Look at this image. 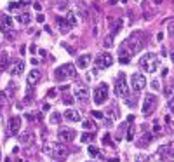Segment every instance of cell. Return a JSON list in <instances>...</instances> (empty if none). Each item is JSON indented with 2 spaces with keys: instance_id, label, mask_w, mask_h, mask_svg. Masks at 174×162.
<instances>
[{
  "instance_id": "6da1fadb",
  "label": "cell",
  "mask_w": 174,
  "mask_h": 162,
  "mask_svg": "<svg viewBox=\"0 0 174 162\" xmlns=\"http://www.w3.org/2000/svg\"><path fill=\"white\" fill-rule=\"evenodd\" d=\"M144 45V33L143 31H134L129 39L122 44V47H126L130 54H136L138 51H141Z\"/></svg>"
},
{
  "instance_id": "7a4b0ae2",
  "label": "cell",
  "mask_w": 174,
  "mask_h": 162,
  "mask_svg": "<svg viewBox=\"0 0 174 162\" xmlns=\"http://www.w3.org/2000/svg\"><path fill=\"white\" fill-rule=\"evenodd\" d=\"M139 66H141L146 73H155V72L158 70V66H160V59H158L157 54L148 53L139 59Z\"/></svg>"
},
{
  "instance_id": "3957f363",
  "label": "cell",
  "mask_w": 174,
  "mask_h": 162,
  "mask_svg": "<svg viewBox=\"0 0 174 162\" xmlns=\"http://www.w3.org/2000/svg\"><path fill=\"white\" fill-rule=\"evenodd\" d=\"M75 75H77L75 65H71V63H66V65L56 68V72H54V80H56V82H63V80L73 79Z\"/></svg>"
},
{
  "instance_id": "277c9868",
  "label": "cell",
  "mask_w": 174,
  "mask_h": 162,
  "mask_svg": "<svg viewBox=\"0 0 174 162\" xmlns=\"http://www.w3.org/2000/svg\"><path fill=\"white\" fill-rule=\"evenodd\" d=\"M115 94L118 98H127L129 96V86H127V80H126V75L120 73L117 77V82H115Z\"/></svg>"
},
{
  "instance_id": "5b68a950",
  "label": "cell",
  "mask_w": 174,
  "mask_h": 162,
  "mask_svg": "<svg viewBox=\"0 0 174 162\" xmlns=\"http://www.w3.org/2000/svg\"><path fill=\"white\" fill-rule=\"evenodd\" d=\"M108 92H110L108 84L101 82L99 86L94 89V103H96V105H103L104 101L108 100Z\"/></svg>"
},
{
  "instance_id": "8992f818",
  "label": "cell",
  "mask_w": 174,
  "mask_h": 162,
  "mask_svg": "<svg viewBox=\"0 0 174 162\" xmlns=\"http://www.w3.org/2000/svg\"><path fill=\"white\" fill-rule=\"evenodd\" d=\"M155 108H157V96L155 94H146L143 101V113L150 115V113H153Z\"/></svg>"
},
{
  "instance_id": "52a82bcc",
  "label": "cell",
  "mask_w": 174,
  "mask_h": 162,
  "mask_svg": "<svg viewBox=\"0 0 174 162\" xmlns=\"http://www.w3.org/2000/svg\"><path fill=\"white\" fill-rule=\"evenodd\" d=\"M94 63H96V68H99V70H103V68H110V66L113 65V58H112V54L103 53V54H99V56L96 58Z\"/></svg>"
},
{
  "instance_id": "ba28073f",
  "label": "cell",
  "mask_w": 174,
  "mask_h": 162,
  "mask_svg": "<svg viewBox=\"0 0 174 162\" xmlns=\"http://www.w3.org/2000/svg\"><path fill=\"white\" fill-rule=\"evenodd\" d=\"M130 86H132V89H134L136 92L143 91V89L146 87V79H144V75L143 73H134L130 77Z\"/></svg>"
},
{
  "instance_id": "9c48e42d",
  "label": "cell",
  "mask_w": 174,
  "mask_h": 162,
  "mask_svg": "<svg viewBox=\"0 0 174 162\" xmlns=\"http://www.w3.org/2000/svg\"><path fill=\"white\" fill-rule=\"evenodd\" d=\"M52 157L59 159V160H65L66 157H68V148H66L63 143H56L54 146H52Z\"/></svg>"
},
{
  "instance_id": "30bf717a",
  "label": "cell",
  "mask_w": 174,
  "mask_h": 162,
  "mask_svg": "<svg viewBox=\"0 0 174 162\" xmlns=\"http://www.w3.org/2000/svg\"><path fill=\"white\" fill-rule=\"evenodd\" d=\"M75 136H77V132H75L73 129H68V127H63V129H59V132H57V138H59V141H63V143L73 141Z\"/></svg>"
},
{
  "instance_id": "8fae6325",
  "label": "cell",
  "mask_w": 174,
  "mask_h": 162,
  "mask_svg": "<svg viewBox=\"0 0 174 162\" xmlns=\"http://www.w3.org/2000/svg\"><path fill=\"white\" fill-rule=\"evenodd\" d=\"M73 92H75V98H77L78 101H84V103H85V101L89 100V96H91L89 87H85V86H77V87L73 89Z\"/></svg>"
},
{
  "instance_id": "7c38bea8",
  "label": "cell",
  "mask_w": 174,
  "mask_h": 162,
  "mask_svg": "<svg viewBox=\"0 0 174 162\" xmlns=\"http://www.w3.org/2000/svg\"><path fill=\"white\" fill-rule=\"evenodd\" d=\"M108 25H110V31H112V35H117L118 31L122 30V26H124V19H122V18H110L108 19Z\"/></svg>"
},
{
  "instance_id": "4fadbf2b",
  "label": "cell",
  "mask_w": 174,
  "mask_h": 162,
  "mask_svg": "<svg viewBox=\"0 0 174 162\" xmlns=\"http://www.w3.org/2000/svg\"><path fill=\"white\" fill-rule=\"evenodd\" d=\"M19 129H21V117H12L9 118V134L14 136L19 132Z\"/></svg>"
},
{
  "instance_id": "5bb4252c",
  "label": "cell",
  "mask_w": 174,
  "mask_h": 162,
  "mask_svg": "<svg viewBox=\"0 0 174 162\" xmlns=\"http://www.w3.org/2000/svg\"><path fill=\"white\" fill-rule=\"evenodd\" d=\"M63 115H65V118H66V120H70V122H80V120H82L80 112H78V110H73V108H68Z\"/></svg>"
},
{
  "instance_id": "9a60e30c",
  "label": "cell",
  "mask_w": 174,
  "mask_h": 162,
  "mask_svg": "<svg viewBox=\"0 0 174 162\" xmlns=\"http://www.w3.org/2000/svg\"><path fill=\"white\" fill-rule=\"evenodd\" d=\"M39 80H40V72L37 70V68H33L31 72H28V75H26V82H28L30 87H33L35 84H39Z\"/></svg>"
},
{
  "instance_id": "2e32d148",
  "label": "cell",
  "mask_w": 174,
  "mask_h": 162,
  "mask_svg": "<svg viewBox=\"0 0 174 162\" xmlns=\"http://www.w3.org/2000/svg\"><path fill=\"white\" fill-rule=\"evenodd\" d=\"M7 30L9 31L12 30V18H9L7 14H5V16L0 18V31H5V33H7Z\"/></svg>"
},
{
  "instance_id": "e0dca14e",
  "label": "cell",
  "mask_w": 174,
  "mask_h": 162,
  "mask_svg": "<svg viewBox=\"0 0 174 162\" xmlns=\"http://www.w3.org/2000/svg\"><path fill=\"white\" fill-rule=\"evenodd\" d=\"M19 143H23V145H33L35 143V134L31 131L21 132V134H19Z\"/></svg>"
},
{
  "instance_id": "ac0fdd59",
  "label": "cell",
  "mask_w": 174,
  "mask_h": 162,
  "mask_svg": "<svg viewBox=\"0 0 174 162\" xmlns=\"http://www.w3.org/2000/svg\"><path fill=\"white\" fill-rule=\"evenodd\" d=\"M56 21H57V26H59L61 33H68V31L71 30V28H73L71 25H70V21H68L66 18H57Z\"/></svg>"
},
{
  "instance_id": "d6986e66",
  "label": "cell",
  "mask_w": 174,
  "mask_h": 162,
  "mask_svg": "<svg viewBox=\"0 0 174 162\" xmlns=\"http://www.w3.org/2000/svg\"><path fill=\"white\" fill-rule=\"evenodd\" d=\"M23 70H25V61H23V59L14 61V65L11 66V73H12V75H21Z\"/></svg>"
},
{
  "instance_id": "ffe728a7",
  "label": "cell",
  "mask_w": 174,
  "mask_h": 162,
  "mask_svg": "<svg viewBox=\"0 0 174 162\" xmlns=\"http://www.w3.org/2000/svg\"><path fill=\"white\" fill-rule=\"evenodd\" d=\"M89 63H91V56H89V54H82V56L77 59V68L85 70L87 66H89Z\"/></svg>"
},
{
  "instance_id": "44dd1931",
  "label": "cell",
  "mask_w": 174,
  "mask_h": 162,
  "mask_svg": "<svg viewBox=\"0 0 174 162\" xmlns=\"http://www.w3.org/2000/svg\"><path fill=\"white\" fill-rule=\"evenodd\" d=\"M17 23H19V25H30V21H31V16L28 12H19L17 14Z\"/></svg>"
},
{
  "instance_id": "7402d4cb",
  "label": "cell",
  "mask_w": 174,
  "mask_h": 162,
  "mask_svg": "<svg viewBox=\"0 0 174 162\" xmlns=\"http://www.w3.org/2000/svg\"><path fill=\"white\" fill-rule=\"evenodd\" d=\"M172 152V143H169V145H164V146H160V148H158V157H167V155H169V153Z\"/></svg>"
},
{
  "instance_id": "603a6c76",
  "label": "cell",
  "mask_w": 174,
  "mask_h": 162,
  "mask_svg": "<svg viewBox=\"0 0 174 162\" xmlns=\"http://www.w3.org/2000/svg\"><path fill=\"white\" fill-rule=\"evenodd\" d=\"M152 138H153L152 134H144L143 138H141V140L138 141V146H141V148H144V146H148V143L152 141Z\"/></svg>"
},
{
  "instance_id": "cb8c5ba5",
  "label": "cell",
  "mask_w": 174,
  "mask_h": 162,
  "mask_svg": "<svg viewBox=\"0 0 174 162\" xmlns=\"http://www.w3.org/2000/svg\"><path fill=\"white\" fill-rule=\"evenodd\" d=\"M113 37H115V35H112V33L104 37V40H103V47H106V49L113 47Z\"/></svg>"
},
{
  "instance_id": "d4e9b609",
  "label": "cell",
  "mask_w": 174,
  "mask_h": 162,
  "mask_svg": "<svg viewBox=\"0 0 174 162\" xmlns=\"http://www.w3.org/2000/svg\"><path fill=\"white\" fill-rule=\"evenodd\" d=\"M9 66V58H7V54H2L0 56V70H5Z\"/></svg>"
},
{
  "instance_id": "484cf974",
  "label": "cell",
  "mask_w": 174,
  "mask_h": 162,
  "mask_svg": "<svg viewBox=\"0 0 174 162\" xmlns=\"http://www.w3.org/2000/svg\"><path fill=\"white\" fill-rule=\"evenodd\" d=\"M108 115L112 117V120H115V118H118V110L115 105H112V108H108Z\"/></svg>"
},
{
  "instance_id": "4316f807",
  "label": "cell",
  "mask_w": 174,
  "mask_h": 162,
  "mask_svg": "<svg viewBox=\"0 0 174 162\" xmlns=\"http://www.w3.org/2000/svg\"><path fill=\"white\" fill-rule=\"evenodd\" d=\"M66 19L70 21V25H71V26H75V25H77V18H75V12H71V11H68V14H66Z\"/></svg>"
},
{
  "instance_id": "83f0119b",
  "label": "cell",
  "mask_w": 174,
  "mask_h": 162,
  "mask_svg": "<svg viewBox=\"0 0 174 162\" xmlns=\"http://www.w3.org/2000/svg\"><path fill=\"white\" fill-rule=\"evenodd\" d=\"M92 138H94V134H91V132H84V134L80 136V141H82V143H87V141H91Z\"/></svg>"
},
{
  "instance_id": "f1b7e54d",
  "label": "cell",
  "mask_w": 174,
  "mask_h": 162,
  "mask_svg": "<svg viewBox=\"0 0 174 162\" xmlns=\"http://www.w3.org/2000/svg\"><path fill=\"white\" fill-rule=\"evenodd\" d=\"M87 152H89V155H91V157H98V155H99V150L96 148V146H89V150H87Z\"/></svg>"
},
{
  "instance_id": "f546056e",
  "label": "cell",
  "mask_w": 174,
  "mask_h": 162,
  "mask_svg": "<svg viewBox=\"0 0 174 162\" xmlns=\"http://www.w3.org/2000/svg\"><path fill=\"white\" fill-rule=\"evenodd\" d=\"M59 120H61V113L54 112V113H52V117H51V122H52V124H57Z\"/></svg>"
},
{
  "instance_id": "4dcf8cb0",
  "label": "cell",
  "mask_w": 174,
  "mask_h": 162,
  "mask_svg": "<svg viewBox=\"0 0 174 162\" xmlns=\"http://www.w3.org/2000/svg\"><path fill=\"white\" fill-rule=\"evenodd\" d=\"M82 126H84V129H94V122L92 120H84Z\"/></svg>"
},
{
  "instance_id": "1f68e13d",
  "label": "cell",
  "mask_w": 174,
  "mask_h": 162,
  "mask_svg": "<svg viewBox=\"0 0 174 162\" xmlns=\"http://www.w3.org/2000/svg\"><path fill=\"white\" fill-rule=\"evenodd\" d=\"M63 103H65V105H71V103H73V98L70 96V94H65V96H63Z\"/></svg>"
},
{
  "instance_id": "d6a6232c",
  "label": "cell",
  "mask_w": 174,
  "mask_h": 162,
  "mask_svg": "<svg viewBox=\"0 0 174 162\" xmlns=\"http://www.w3.org/2000/svg\"><path fill=\"white\" fill-rule=\"evenodd\" d=\"M5 103H7V92L0 91V105H5Z\"/></svg>"
},
{
  "instance_id": "836d02e7",
  "label": "cell",
  "mask_w": 174,
  "mask_h": 162,
  "mask_svg": "<svg viewBox=\"0 0 174 162\" xmlns=\"http://www.w3.org/2000/svg\"><path fill=\"white\" fill-rule=\"evenodd\" d=\"M152 89L153 91H160V82H158V80H152Z\"/></svg>"
},
{
  "instance_id": "e575fe53",
  "label": "cell",
  "mask_w": 174,
  "mask_h": 162,
  "mask_svg": "<svg viewBox=\"0 0 174 162\" xmlns=\"http://www.w3.org/2000/svg\"><path fill=\"white\" fill-rule=\"evenodd\" d=\"M91 115H92L94 118H103V117H104V115L101 113V112H98V110H92V112H91Z\"/></svg>"
},
{
  "instance_id": "d590c367",
  "label": "cell",
  "mask_w": 174,
  "mask_h": 162,
  "mask_svg": "<svg viewBox=\"0 0 174 162\" xmlns=\"http://www.w3.org/2000/svg\"><path fill=\"white\" fill-rule=\"evenodd\" d=\"M132 138H134V127H130L127 132V141H132Z\"/></svg>"
},
{
  "instance_id": "8d00e7d4",
  "label": "cell",
  "mask_w": 174,
  "mask_h": 162,
  "mask_svg": "<svg viewBox=\"0 0 174 162\" xmlns=\"http://www.w3.org/2000/svg\"><path fill=\"white\" fill-rule=\"evenodd\" d=\"M31 98H33V92H31V89H30L28 94H26V98H25V103H31Z\"/></svg>"
},
{
  "instance_id": "74e56055",
  "label": "cell",
  "mask_w": 174,
  "mask_h": 162,
  "mask_svg": "<svg viewBox=\"0 0 174 162\" xmlns=\"http://www.w3.org/2000/svg\"><path fill=\"white\" fill-rule=\"evenodd\" d=\"M103 143L104 145H110V143H112V138H110V134H104L103 136Z\"/></svg>"
},
{
  "instance_id": "f35d334b",
  "label": "cell",
  "mask_w": 174,
  "mask_h": 162,
  "mask_svg": "<svg viewBox=\"0 0 174 162\" xmlns=\"http://www.w3.org/2000/svg\"><path fill=\"white\" fill-rule=\"evenodd\" d=\"M153 132H155V134H160V132H162V127L160 126H155V127H153Z\"/></svg>"
},
{
  "instance_id": "ab89813d",
  "label": "cell",
  "mask_w": 174,
  "mask_h": 162,
  "mask_svg": "<svg viewBox=\"0 0 174 162\" xmlns=\"http://www.w3.org/2000/svg\"><path fill=\"white\" fill-rule=\"evenodd\" d=\"M37 21H39V23H44V21H45V16H44V14H39V16H37Z\"/></svg>"
},
{
  "instance_id": "60d3db41",
  "label": "cell",
  "mask_w": 174,
  "mask_h": 162,
  "mask_svg": "<svg viewBox=\"0 0 174 162\" xmlns=\"http://www.w3.org/2000/svg\"><path fill=\"white\" fill-rule=\"evenodd\" d=\"M169 110H171V112H172V113H174V98L169 101Z\"/></svg>"
},
{
  "instance_id": "b9f144b4",
  "label": "cell",
  "mask_w": 174,
  "mask_h": 162,
  "mask_svg": "<svg viewBox=\"0 0 174 162\" xmlns=\"http://www.w3.org/2000/svg\"><path fill=\"white\" fill-rule=\"evenodd\" d=\"M33 7H35V11H42V5H40L39 2H35V4H33Z\"/></svg>"
},
{
  "instance_id": "7bdbcfd3",
  "label": "cell",
  "mask_w": 174,
  "mask_h": 162,
  "mask_svg": "<svg viewBox=\"0 0 174 162\" xmlns=\"http://www.w3.org/2000/svg\"><path fill=\"white\" fill-rule=\"evenodd\" d=\"M157 40H158V42H162V40H164V33H158V35H157Z\"/></svg>"
},
{
  "instance_id": "ee69618b",
  "label": "cell",
  "mask_w": 174,
  "mask_h": 162,
  "mask_svg": "<svg viewBox=\"0 0 174 162\" xmlns=\"http://www.w3.org/2000/svg\"><path fill=\"white\" fill-rule=\"evenodd\" d=\"M31 65L37 66V65H39V59H37V58H33V59H31Z\"/></svg>"
},
{
  "instance_id": "f6af8a7d",
  "label": "cell",
  "mask_w": 174,
  "mask_h": 162,
  "mask_svg": "<svg viewBox=\"0 0 174 162\" xmlns=\"http://www.w3.org/2000/svg\"><path fill=\"white\" fill-rule=\"evenodd\" d=\"M171 59H172V61H174V51H172V53H171Z\"/></svg>"
},
{
  "instance_id": "bcb514c9",
  "label": "cell",
  "mask_w": 174,
  "mask_h": 162,
  "mask_svg": "<svg viewBox=\"0 0 174 162\" xmlns=\"http://www.w3.org/2000/svg\"><path fill=\"white\" fill-rule=\"evenodd\" d=\"M155 2H157V4H160V2H162V0H155Z\"/></svg>"
},
{
  "instance_id": "7dc6e473",
  "label": "cell",
  "mask_w": 174,
  "mask_h": 162,
  "mask_svg": "<svg viewBox=\"0 0 174 162\" xmlns=\"http://www.w3.org/2000/svg\"><path fill=\"white\" fill-rule=\"evenodd\" d=\"M165 162H172V160H165Z\"/></svg>"
}]
</instances>
